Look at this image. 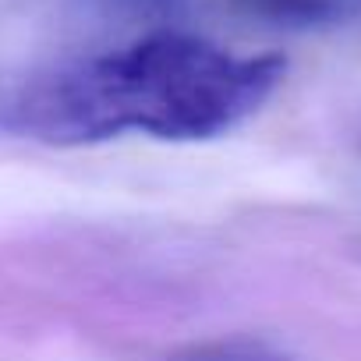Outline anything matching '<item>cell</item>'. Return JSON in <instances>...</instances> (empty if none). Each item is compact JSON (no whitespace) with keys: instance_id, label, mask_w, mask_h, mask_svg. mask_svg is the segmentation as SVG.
Segmentation results:
<instances>
[{"instance_id":"1","label":"cell","mask_w":361,"mask_h":361,"mask_svg":"<svg viewBox=\"0 0 361 361\" xmlns=\"http://www.w3.org/2000/svg\"><path fill=\"white\" fill-rule=\"evenodd\" d=\"M283 75L287 61L276 54L156 32L18 82L0 96V128L64 149L121 135L202 142L259 114Z\"/></svg>"},{"instance_id":"2","label":"cell","mask_w":361,"mask_h":361,"mask_svg":"<svg viewBox=\"0 0 361 361\" xmlns=\"http://www.w3.org/2000/svg\"><path fill=\"white\" fill-rule=\"evenodd\" d=\"M241 11L255 15V18H266V22H276V25H298V29H308V25H329L336 22L350 0H231Z\"/></svg>"},{"instance_id":"3","label":"cell","mask_w":361,"mask_h":361,"mask_svg":"<svg viewBox=\"0 0 361 361\" xmlns=\"http://www.w3.org/2000/svg\"><path fill=\"white\" fill-rule=\"evenodd\" d=\"M170 361H294V357L255 340H213V343H195L180 350Z\"/></svg>"}]
</instances>
